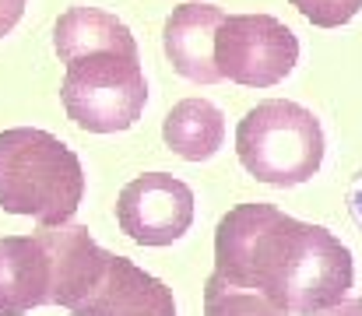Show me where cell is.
Instances as JSON below:
<instances>
[{
  "label": "cell",
  "instance_id": "obj_1",
  "mask_svg": "<svg viewBox=\"0 0 362 316\" xmlns=\"http://www.w3.org/2000/svg\"><path fill=\"white\" fill-rule=\"evenodd\" d=\"M215 274L233 288L260 292L285 313L320 316L345 303L356 264L334 232L253 201L218 221Z\"/></svg>",
  "mask_w": 362,
  "mask_h": 316
},
{
  "label": "cell",
  "instance_id": "obj_2",
  "mask_svg": "<svg viewBox=\"0 0 362 316\" xmlns=\"http://www.w3.org/2000/svg\"><path fill=\"white\" fill-rule=\"evenodd\" d=\"M81 197V158L60 137L35 127L0 134V208L7 214H25L39 225H67Z\"/></svg>",
  "mask_w": 362,
  "mask_h": 316
},
{
  "label": "cell",
  "instance_id": "obj_3",
  "mask_svg": "<svg viewBox=\"0 0 362 316\" xmlns=\"http://www.w3.org/2000/svg\"><path fill=\"white\" fill-rule=\"evenodd\" d=\"M236 155L253 180L267 187H299L324 165V127L306 105L267 99L240 119Z\"/></svg>",
  "mask_w": 362,
  "mask_h": 316
},
{
  "label": "cell",
  "instance_id": "obj_4",
  "mask_svg": "<svg viewBox=\"0 0 362 316\" xmlns=\"http://www.w3.org/2000/svg\"><path fill=\"white\" fill-rule=\"evenodd\" d=\"M60 99L67 116L88 134L130 130L148 103L141 57L120 49H99L71 60L60 85Z\"/></svg>",
  "mask_w": 362,
  "mask_h": 316
},
{
  "label": "cell",
  "instance_id": "obj_5",
  "mask_svg": "<svg viewBox=\"0 0 362 316\" xmlns=\"http://www.w3.org/2000/svg\"><path fill=\"white\" fill-rule=\"evenodd\" d=\"M299 60L296 32L271 14H229L215 39L222 78L246 88H271L292 74Z\"/></svg>",
  "mask_w": 362,
  "mask_h": 316
},
{
  "label": "cell",
  "instance_id": "obj_6",
  "mask_svg": "<svg viewBox=\"0 0 362 316\" xmlns=\"http://www.w3.org/2000/svg\"><path fill=\"white\" fill-rule=\"evenodd\" d=\"M117 221L141 246H169L194 221V190L169 172H144L123 187Z\"/></svg>",
  "mask_w": 362,
  "mask_h": 316
},
{
  "label": "cell",
  "instance_id": "obj_7",
  "mask_svg": "<svg viewBox=\"0 0 362 316\" xmlns=\"http://www.w3.org/2000/svg\"><path fill=\"white\" fill-rule=\"evenodd\" d=\"M57 250L49 228L0 239V316H25L35 306H57Z\"/></svg>",
  "mask_w": 362,
  "mask_h": 316
},
{
  "label": "cell",
  "instance_id": "obj_8",
  "mask_svg": "<svg viewBox=\"0 0 362 316\" xmlns=\"http://www.w3.org/2000/svg\"><path fill=\"white\" fill-rule=\"evenodd\" d=\"M74 316H176L173 292L134 260L110 253L95 288L71 310Z\"/></svg>",
  "mask_w": 362,
  "mask_h": 316
},
{
  "label": "cell",
  "instance_id": "obj_9",
  "mask_svg": "<svg viewBox=\"0 0 362 316\" xmlns=\"http://www.w3.org/2000/svg\"><path fill=\"white\" fill-rule=\"evenodd\" d=\"M226 14L215 4H180L162 28L165 57L173 60L176 74H183L194 85H215L222 81V71L215 64V39Z\"/></svg>",
  "mask_w": 362,
  "mask_h": 316
},
{
  "label": "cell",
  "instance_id": "obj_10",
  "mask_svg": "<svg viewBox=\"0 0 362 316\" xmlns=\"http://www.w3.org/2000/svg\"><path fill=\"white\" fill-rule=\"evenodd\" d=\"M53 46H57L64 64H71V60H78L85 53H99V49H120V53L141 57L130 28L117 14L99 11V7H71V11H64L57 18V28H53Z\"/></svg>",
  "mask_w": 362,
  "mask_h": 316
},
{
  "label": "cell",
  "instance_id": "obj_11",
  "mask_svg": "<svg viewBox=\"0 0 362 316\" xmlns=\"http://www.w3.org/2000/svg\"><path fill=\"white\" fill-rule=\"evenodd\" d=\"M162 141L187 162H208L226 144V116L208 99H183L165 112Z\"/></svg>",
  "mask_w": 362,
  "mask_h": 316
},
{
  "label": "cell",
  "instance_id": "obj_12",
  "mask_svg": "<svg viewBox=\"0 0 362 316\" xmlns=\"http://www.w3.org/2000/svg\"><path fill=\"white\" fill-rule=\"evenodd\" d=\"M204 316H285V310H278L260 292H246V288L226 285L215 274L208 281V288H204Z\"/></svg>",
  "mask_w": 362,
  "mask_h": 316
},
{
  "label": "cell",
  "instance_id": "obj_13",
  "mask_svg": "<svg viewBox=\"0 0 362 316\" xmlns=\"http://www.w3.org/2000/svg\"><path fill=\"white\" fill-rule=\"evenodd\" d=\"M292 7L317 28H341L362 11V0H292Z\"/></svg>",
  "mask_w": 362,
  "mask_h": 316
},
{
  "label": "cell",
  "instance_id": "obj_14",
  "mask_svg": "<svg viewBox=\"0 0 362 316\" xmlns=\"http://www.w3.org/2000/svg\"><path fill=\"white\" fill-rule=\"evenodd\" d=\"M25 14V0H0V39L21 21Z\"/></svg>",
  "mask_w": 362,
  "mask_h": 316
},
{
  "label": "cell",
  "instance_id": "obj_15",
  "mask_svg": "<svg viewBox=\"0 0 362 316\" xmlns=\"http://www.w3.org/2000/svg\"><path fill=\"white\" fill-rule=\"evenodd\" d=\"M349 208H352V218L359 221V228H362V176L356 180V187H352V194H349Z\"/></svg>",
  "mask_w": 362,
  "mask_h": 316
},
{
  "label": "cell",
  "instance_id": "obj_16",
  "mask_svg": "<svg viewBox=\"0 0 362 316\" xmlns=\"http://www.w3.org/2000/svg\"><path fill=\"white\" fill-rule=\"evenodd\" d=\"M320 316H362V299L341 303V306H334V310H327V313H320Z\"/></svg>",
  "mask_w": 362,
  "mask_h": 316
}]
</instances>
